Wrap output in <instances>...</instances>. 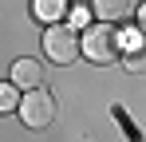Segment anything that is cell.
Listing matches in <instances>:
<instances>
[{
  "label": "cell",
  "mask_w": 146,
  "mask_h": 142,
  "mask_svg": "<svg viewBox=\"0 0 146 142\" xmlns=\"http://www.w3.org/2000/svg\"><path fill=\"white\" fill-rule=\"evenodd\" d=\"M122 47H134L130 36H122L115 24H91L87 36H83V55L91 63H115L122 55Z\"/></svg>",
  "instance_id": "obj_1"
},
{
  "label": "cell",
  "mask_w": 146,
  "mask_h": 142,
  "mask_svg": "<svg viewBox=\"0 0 146 142\" xmlns=\"http://www.w3.org/2000/svg\"><path fill=\"white\" fill-rule=\"evenodd\" d=\"M79 47H83V40L75 36L71 24H51L48 32H44V51H48L51 63H71L75 55H79Z\"/></svg>",
  "instance_id": "obj_2"
},
{
  "label": "cell",
  "mask_w": 146,
  "mask_h": 142,
  "mask_svg": "<svg viewBox=\"0 0 146 142\" xmlns=\"http://www.w3.org/2000/svg\"><path fill=\"white\" fill-rule=\"evenodd\" d=\"M20 118H24L32 130H40V126H48L51 118H55V99H51V91H28L24 99H20Z\"/></svg>",
  "instance_id": "obj_3"
},
{
  "label": "cell",
  "mask_w": 146,
  "mask_h": 142,
  "mask_svg": "<svg viewBox=\"0 0 146 142\" xmlns=\"http://www.w3.org/2000/svg\"><path fill=\"white\" fill-rule=\"evenodd\" d=\"M12 83L24 87V91H40V83H44V67H40L36 59H16V63H12Z\"/></svg>",
  "instance_id": "obj_4"
},
{
  "label": "cell",
  "mask_w": 146,
  "mask_h": 142,
  "mask_svg": "<svg viewBox=\"0 0 146 142\" xmlns=\"http://www.w3.org/2000/svg\"><path fill=\"white\" fill-rule=\"evenodd\" d=\"M91 4H95L99 20H122L130 12V0H91Z\"/></svg>",
  "instance_id": "obj_5"
},
{
  "label": "cell",
  "mask_w": 146,
  "mask_h": 142,
  "mask_svg": "<svg viewBox=\"0 0 146 142\" xmlns=\"http://www.w3.org/2000/svg\"><path fill=\"white\" fill-rule=\"evenodd\" d=\"M63 8H67V0H36V4H32V12H36L40 20H48V24L63 20Z\"/></svg>",
  "instance_id": "obj_6"
},
{
  "label": "cell",
  "mask_w": 146,
  "mask_h": 142,
  "mask_svg": "<svg viewBox=\"0 0 146 142\" xmlns=\"http://www.w3.org/2000/svg\"><path fill=\"white\" fill-rule=\"evenodd\" d=\"M12 107H20V95H16V87L0 83V111H12Z\"/></svg>",
  "instance_id": "obj_7"
},
{
  "label": "cell",
  "mask_w": 146,
  "mask_h": 142,
  "mask_svg": "<svg viewBox=\"0 0 146 142\" xmlns=\"http://www.w3.org/2000/svg\"><path fill=\"white\" fill-rule=\"evenodd\" d=\"M126 67H130V71H146V51H142V47H134V59H130Z\"/></svg>",
  "instance_id": "obj_8"
},
{
  "label": "cell",
  "mask_w": 146,
  "mask_h": 142,
  "mask_svg": "<svg viewBox=\"0 0 146 142\" xmlns=\"http://www.w3.org/2000/svg\"><path fill=\"white\" fill-rule=\"evenodd\" d=\"M138 28H142V36H146V4L138 8Z\"/></svg>",
  "instance_id": "obj_9"
}]
</instances>
